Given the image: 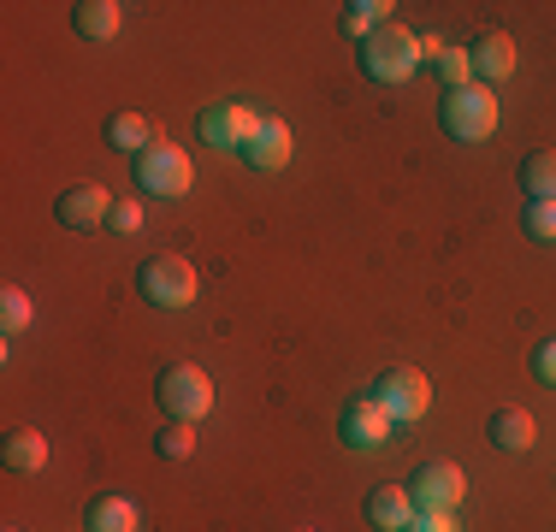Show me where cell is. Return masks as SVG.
Wrapping results in <instances>:
<instances>
[{
    "label": "cell",
    "instance_id": "24",
    "mask_svg": "<svg viewBox=\"0 0 556 532\" xmlns=\"http://www.w3.org/2000/svg\"><path fill=\"white\" fill-rule=\"evenodd\" d=\"M521 231L533 237V243H556V202H527Z\"/></svg>",
    "mask_w": 556,
    "mask_h": 532
},
{
    "label": "cell",
    "instance_id": "4",
    "mask_svg": "<svg viewBox=\"0 0 556 532\" xmlns=\"http://www.w3.org/2000/svg\"><path fill=\"white\" fill-rule=\"evenodd\" d=\"M137 290L154 308H190L195 302V266L184 255H149L137 266Z\"/></svg>",
    "mask_w": 556,
    "mask_h": 532
},
{
    "label": "cell",
    "instance_id": "22",
    "mask_svg": "<svg viewBox=\"0 0 556 532\" xmlns=\"http://www.w3.org/2000/svg\"><path fill=\"white\" fill-rule=\"evenodd\" d=\"M432 72L444 77V89H462V84H473V60H468V48H444L439 60H432Z\"/></svg>",
    "mask_w": 556,
    "mask_h": 532
},
{
    "label": "cell",
    "instance_id": "16",
    "mask_svg": "<svg viewBox=\"0 0 556 532\" xmlns=\"http://www.w3.org/2000/svg\"><path fill=\"white\" fill-rule=\"evenodd\" d=\"M72 24H77V36H89V42H113L118 24H125V7H118V0H77Z\"/></svg>",
    "mask_w": 556,
    "mask_h": 532
},
{
    "label": "cell",
    "instance_id": "28",
    "mask_svg": "<svg viewBox=\"0 0 556 532\" xmlns=\"http://www.w3.org/2000/svg\"><path fill=\"white\" fill-rule=\"evenodd\" d=\"M7 532H18V527H7Z\"/></svg>",
    "mask_w": 556,
    "mask_h": 532
},
{
    "label": "cell",
    "instance_id": "6",
    "mask_svg": "<svg viewBox=\"0 0 556 532\" xmlns=\"http://www.w3.org/2000/svg\"><path fill=\"white\" fill-rule=\"evenodd\" d=\"M255 125H261V113L243 106V101H214V106H202V118H195L202 142L219 149V154H243V142L255 137Z\"/></svg>",
    "mask_w": 556,
    "mask_h": 532
},
{
    "label": "cell",
    "instance_id": "1",
    "mask_svg": "<svg viewBox=\"0 0 556 532\" xmlns=\"http://www.w3.org/2000/svg\"><path fill=\"white\" fill-rule=\"evenodd\" d=\"M420 36L403 30V24H386V30H374L362 42V72L374 77V84H408V77L420 72Z\"/></svg>",
    "mask_w": 556,
    "mask_h": 532
},
{
    "label": "cell",
    "instance_id": "2",
    "mask_svg": "<svg viewBox=\"0 0 556 532\" xmlns=\"http://www.w3.org/2000/svg\"><path fill=\"white\" fill-rule=\"evenodd\" d=\"M439 125H444V137H456V142H485L497 130V96H492V84L444 89Z\"/></svg>",
    "mask_w": 556,
    "mask_h": 532
},
{
    "label": "cell",
    "instance_id": "12",
    "mask_svg": "<svg viewBox=\"0 0 556 532\" xmlns=\"http://www.w3.org/2000/svg\"><path fill=\"white\" fill-rule=\"evenodd\" d=\"M468 60H473V72L485 77V84H503V77H515V42L503 30H480L468 42Z\"/></svg>",
    "mask_w": 556,
    "mask_h": 532
},
{
    "label": "cell",
    "instance_id": "17",
    "mask_svg": "<svg viewBox=\"0 0 556 532\" xmlns=\"http://www.w3.org/2000/svg\"><path fill=\"white\" fill-rule=\"evenodd\" d=\"M7 468H12V473H42V468H48V438L36 432V426L7 432Z\"/></svg>",
    "mask_w": 556,
    "mask_h": 532
},
{
    "label": "cell",
    "instance_id": "8",
    "mask_svg": "<svg viewBox=\"0 0 556 532\" xmlns=\"http://www.w3.org/2000/svg\"><path fill=\"white\" fill-rule=\"evenodd\" d=\"M391 415H386V403H379L374 391L367 396H350L343 403V415H338V438L350 449H379V444H391Z\"/></svg>",
    "mask_w": 556,
    "mask_h": 532
},
{
    "label": "cell",
    "instance_id": "5",
    "mask_svg": "<svg viewBox=\"0 0 556 532\" xmlns=\"http://www.w3.org/2000/svg\"><path fill=\"white\" fill-rule=\"evenodd\" d=\"M137 183H142L149 195H190L195 166H190V154H184L178 142H161V137H154L149 149L137 154Z\"/></svg>",
    "mask_w": 556,
    "mask_h": 532
},
{
    "label": "cell",
    "instance_id": "3",
    "mask_svg": "<svg viewBox=\"0 0 556 532\" xmlns=\"http://www.w3.org/2000/svg\"><path fill=\"white\" fill-rule=\"evenodd\" d=\"M154 396H161V408L172 420H202L207 408H214V379H207L195 362H172L161 367V379H154Z\"/></svg>",
    "mask_w": 556,
    "mask_h": 532
},
{
    "label": "cell",
    "instance_id": "15",
    "mask_svg": "<svg viewBox=\"0 0 556 532\" xmlns=\"http://www.w3.org/2000/svg\"><path fill=\"white\" fill-rule=\"evenodd\" d=\"M367 521L386 527V532H403L415 521V497H408V485H379L367 491Z\"/></svg>",
    "mask_w": 556,
    "mask_h": 532
},
{
    "label": "cell",
    "instance_id": "7",
    "mask_svg": "<svg viewBox=\"0 0 556 532\" xmlns=\"http://www.w3.org/2000/svg\"><path fill=\"white\" fill-rule=\"evenodd\" d=\"M374 396L386 403L391 420H420L432 408V384H427V372H420V367H386L374 379Z\"/></svg>",
    "mask_w": 556,
    "mask_h": 532
},
{
    "label": "cell",
    "instance_id": "9",
    "mask_svg": "<svg viewBox=\"0 0 556 532\" xmlns=\"http://www.w3.org/2000/svg\"><path fill=\"white\" fill-rule=\"evenodd\" d=\"M408 497H415V509H456L468 497V473L456 461H420L408 473Z\"/></svg>",
    "mask_w": 556,
    "mask_h": 532
},
{
    "label": "cell",
    "instance_id": "25",
    "mask_svg": "<svg viewBox=\"0 0 556 532\" xmlns=\"http://www.w3.org/2000/svg\"><path fill=\"white\" fill-rule=\"evenodd\" d=\"M403 532H462V527H456L450 509H415V521H408Z\"/></svg>",
    "mask_w": 556,
    "mask_h": 532
},
{
    "label": "cell",
    "instance_id": "27",
    "mask_svg": "<svg viewBox=\"0 0 556 532\" xmlns=\"http://www.w3.org/2000/svg\"><path fill=\"white\" fill-rule=\"evenodd\" d=\"M533 372H539L545 384H556V338H545V343L533 350Z\"/></svg>",
    "mask_w": 556,
    "mask_h": 532
},
{
    "label": "cell",
    "instance_id": "14",
    "mask_svg": "<svg viewBox=\"0 0 556 532\" xmlns=\"http://www.w3.org/2000/svg\"><path fill=\"white\" fill-rule=\"evenodd\" d=\"M84 532H142V515H137L130 497L101 491V497H89V509H84Z\"/></svg>",
    "mask_w": 556,
    "mask_h": 532
},
{
    "label": "cell",
    "instance_id": "26",
    "mask_svg": "<svg viewBox=\"0 0 556 532\" xmlns=\"http://www.w3.org/2000/svg\"><path fill=\"white\" fill-rule=\"evenodd\" d=\"M108 225H113L118 237H137V231H142V207H137V202H113Z\"/></svg>",
    "mask_w": 556,
    "mask_h": 532
},
{
    "label": "cell",
    "instance_id": "10",
    "mask_svg": "<svg viewBox=\"0 0 556 532\" xmlns=\"http://www.w3.org/2000/svg\"><path fill=\"white\" fill-rule=\"evenodd\" d=\"M60 213V225L65 231H96V225H108V213H113V195L101 190V183H72V190L54 202Z\"/></svg>",
    "mask_w": 556,
    "mask_h": 532
},
{
    "label": "cell",
    "instance_id": "23",
    "mask_svg": "<svg viewBox=\"0 0 556 532\" xmlns=\"http://www.w3.org/2000/svg\"><path fill=\"white\" fill-rule=\"evenodd\" d=\"M0 326H7V338H18V331L30 326V296H24L18 284L0 290Z\"/></svg>",
    "mask_w": 556,
    "mask_h": 532
},
{
    "label": "cell",
    "instance_id": "19",
    "mask_svg": "<svg viewBox=\"0 0 556 532\" xmlns=\"http://www.w3.org/2000/svg\"><path fill=\"white\" fill-rule=\"evenodd\" d=\"M108 142H113L118 154H142V149L154 142V125H149L142 113H130V106H125V113L108 118Z\"/></svg>",
    "mask_w": 556,
    "mask_h": 532
},
{
    "label": "cell",
    "instance_id": "11",
    "mask_svg": "<svg viewBox=\"0 0 556 532\" xmlns=\"http://www.w3.org/2000/svg\"><path fill=\"white\" fill-rule=\"evenodd\" d=\"M243 166H255V172L290 166V125H285V118H267V113H261L255 137L243 142Z\"/></svg>",
    "mask_w": 556,
    "mask_h": 532
},
{
    "label": "cell",
    "instance_id": "18",
    "mask_svg": "<svg viewBox=\"0 0 556 532\" xmlns=\"http://www.w3.org/2000/svg\"><path fill=\"white\" fill-rule=\"evenodd\" d=\"M521 190L533 202H556V149H533L521 160Z\"/></svg>",
    "mask_w": 556,
    "mask_h": 532
},
{
    "label": "cell",
    "instance_id": "21",
    "mask_svg": "<svg viewBox=\"0 0 556 532\" xmlns=\"http://www.w3.org/2000/svg\"><path fill=\"white\" fill-rule=\"evenodd\" d=\"M154 449H161L166 461H184V456H195V426L190 420H172L161 438H154Z\"/></svg>",
    "mask_w": 556,
    "mask_h": 532
},
{
    "label": "cell",
    "instance_id": "20",
    "mask_svg": "<svg viewBox=\"0 0 556 532\" xmlns=\"http://www.w3.org/2000/svg\"><path fill=\"white\" fill-rule=\"evenodd\" d=\"M391 0H350V7H343V36H362V42H367V36H374V30H386V24H391Z\"/></svg>",
    "mask_w": 556,
    "mask_h": 532
},
{
    "label": "cell",
    "instance_id": "13",
    "mask_svg": "<svg viewBox=\"0 0 556 532\" xmlns=\"http://www.w3.org/2000/svg\"><path fill=\"white\" fill-rule=\"evenodd\" d=\"M485 438H492L497 449H509V456H521V449H533L539 426H533V415H527V408L503 403V408H492V420H485Z\"/></svg>",
    "mask_w": 556,
    "mask_h": 532
}]
</instances>
